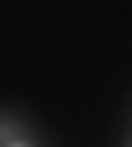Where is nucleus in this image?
I'll return each instance as SVG.
<instances>
[{"label":"nucleus","mask_w":132,"mask_h":147,"mask_svg":"<svg viewBox=\"0 0 132 147\" xmlns=\"http://www.w3.org/2000/svg\"><path fill=\"white\" fill-rule=\"evenodd\" d=\"M30 132H20V127H10V122H0V142H26Z\"/></svg>","instance_id":"nucleus-1"}]
</instances>
